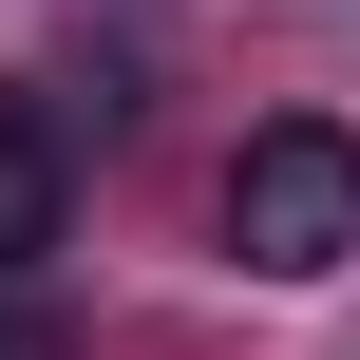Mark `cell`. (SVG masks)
Listing matches in <instances>:
<instances>
[{
    "label": "cell",
    "instance_id": "cell-1",
    "mask_svg": "<svg viewBox=\"0 0 360 360\" xmlns=\"http://www.w3.org/2000/svg\"><path fill=\"white\" fill-rule=\"evenodd\" d=\"M228 266L247 285H342L360 266V133L342 114H266L228 152Z\"/></svg>",
    "mask_w": 360,
    "mask_h": 360
},
{
    "label": "cell",
    "instance_id": "cell-3",
    "mask_svg": "<svg viewBox=\"0 0 360 360\" xmlns=\"http://www.w3.org/2000/svg\"><path fill=\"white\" fill-rule=\"evenodd\" d=\"M0 360H76V323H57L38 285H0Z\"/></svg>",
    "mask_w": 360,
    "mask_h": 360
},
{
    "label": "cell",
    "instance_id": "cell-2",
    "mask_svg": "<svg viewBox=\"0 0 360 360\" xmlns=\"http://www.w3.org/2000/svg\"><path fill=\"white\" fill-rule=\"evenodd\" d=\"M57 247H76V114L0 95V285H38Z\"/></svg>",
    "mask_w": 360,
    "mask_h": 360
}]
</instances>
